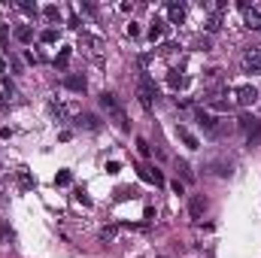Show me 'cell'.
<instances>
[{"label": "cell", "mask_w": 261, "mask_h": 258, "mask_svg": "<svg viewBox=\"0 0 261 258\" xmlns=\"http://www.w3.org/2000/svg\"><path fill=\"white\" fill-rule=\"evenodd\" d=\"M70 183H73V173H70V170H58L55 186H70Z\"/></svg>", "instance_id": "9a60e30c"}, {"label": "cell", "mask_w": 261, "mask_h": 258, "mask_svg": "<svg viewBox=\"0 0 261 258\" xmlns=\"http://www.w3.org/2000/svg\"><path fill=\"white\" fill-rule=\"evenodd\" d=\"M167 79H170V85H173V88H176V85H182V82H186V79H182V76H176V73H170V76H167Z\"/></svg>", "instance_id": "83f0119b"}, {"label": "cell", "mask_w": 261, "mask_h": 258, "mask_svg": "<svg viewBox=\"0 0 261 258\" xmlns=\"http://www.w3.org/2000/svg\"><path fill=\"white\" fill-rule=\"evenodd\" d=\"M15 6H18L24 15H37V3H31V0H18Z\"/></svg>", "instance_id": "5bb4252c"}, {"label": "cell", "mask_w": 261, "mask_h": 258, "mask_svg": "<svg viewBox=\"0 0 261 258\" xmlns=\"http://www.w3.org/2000/svg\"><path fill=\"white\" fill-rule=\"evenodd\" d=\"M255 122H258V119H252V116H240V128L243 131H252L255 128Z\"/></svg>", "instance_id": "d6986e66"}, {"label": "cell", "mask_w": 261, "mask_h": 258, "mask_svg": "<svg viewBox=\"0 0 261 258\" xmlns=\"http://www.w3.org/2000/svg\"><path fill=\"white\" fill-rule=\"evenodd\" d=\"M128 37H140V28L137 24H128Z\"/></svg>", "instance_id": "4dcf8cb0"}, {"label": "cell", "mask_w": 261, "mask_h": 258, "mask_svg": "<svg viewBox=\"0 0 261 258\" xmlns=\"http://www.w3.org/2000/svg\"><path fill=\"white\" fill-rule=\"evenodd\" d=\"M167 18H170V24H182L186 21V6L176 3V0H170L167 3Z\"/></svg>", "instance_id": "5b68a950"}, {"label": "cell", "mask_w": 261, "mask_h": 258, "mask_svg": "<svg viewBox=\"0 0 261 258\" xmlns=\"http://www.w3.org/2000/svg\"><path fill=\"white\" fill-rule=\"evenodd\" d=\"M258 100V88H252V85H240L237 88V104L240 107H249V104H255Z\"/></svg>", "instance_id": "277c9868"}, {"label": "cell", "mask_w": 261, "mask_h": 258, "mask_svg": "<svg viewBox=\"0 0 261 258\" xmlns=\"http://www.w3.org/2000/svg\"><path fill=\"white\" fill-rule=\"evenodd\" d=\"M100 104L110 110V113H119V104H116V94H110V91H103L100 94Z\"/></svg>", "instance_id": "7c38bea8"}, {"label": "cell", "mask_w": 261, "mask_h": 258, "mask_svg": "<svg viewBox=\"0 0 261 258\" xmlns=\"http://www.w3.org/2000/svg\"><path fill=\"white\" fill-rule=\"evenodd\" d=\"M76 200H79V203H85V207H91V197H88L85 192H76Z\"/></svg>", "instance_id": "4316f807"}, {"label": "cell", "mask_w": 261, "mask_h": 258, "mask_svg": "<svg viewBox=\"0 0 261 258\" xmlns=\"http://www.w3.org/2000/svg\"><path fill=\"white\" fill-rule=\"evenodd\" d=\"M3 70H6V61H3V58H0V73H3Z\"/></svg>", "instance_id": "1f68e13d"}, {"label": "cell", "mask_w": 261, "mask_h": 258, "mask_svg": "<svg viewBox=\"0 0 261 258\" xmlns=\"http://www.w3.org/2000/svg\"><path fill=\"white\" fill-rule=\"evenodd\" d=\"M43 12H46V18H49V21H55V18H61V12H58V6H46Z\"/></svg>", "instance_id": "ffe728a7"}, {"label": "cell", "mask_w": 261, "mask_h": 258, "mask_svg": "<svg viewBox=\"0 0 261 258\" xmlns=\"http://www.w3.org/2000/svg\"><path fill=\"white\" fill-rule=\"evenodd\" d=\"M243 70L246 73H261V46L258 49H249L243 55Z\"/></svg>", "instance_id": "3957f363"}, {"label": "cell", "mask_w": 261, "mask_h": 258, "mask_svg": "<svg viewBox=\"0 0 261 258\" xmlns=\"http://www.w3.org/2000/svg\"><path fill=\"white\" fill-rule=\"evenodd\" d=\"M40 40H43V43H55V40H58V34H55V31H43V34H40Z\"/></svg>", "instance_id": "44dd1931"}, {"label": "cell", "mask_w": 261, "mask_h": 258, "mask_svg": "<svg viewBox=\"0 0 261 258\" xmlns=\"http://www.w3.org/2000/svg\"><path fill=\"white\" fill-rule=\"evenodd\" d=\"M189 210H192V216H195V219H200V216H203V210H206V197H203V194H195V197H192V203H189Z\"/></svg>", "instance_id": "ba28073f"}, {"label": "cell", "mask_w": 261, "mask_h": 258, "mask_svg": "<svg viewBox=\"0 0 261 258\" xmlns=\"http://www.w3.org/2000/svg\"><path fill=\"white\" fill-rule=\"evenodd\" d=\"M137 97H140V107H143V110H152V104H155L158 91H155V82H152L149 76H143V79H140V85H137Z\"/></svg>", "instance_id": "6da1fadb"}, {"label": "cell", "mask_w": 261, "mask_h": 258, "mask_svg": "<svg viewBox=\"0 0 261 258\" xmlns=\"http://www.w3.org/2000/svg\"><path fill=\"white\" fill-rule=\"evenodd\" d=\"M179 170H182V176H186V179H195V173L189 170V164H186V161H179Z\"/></svg>", "instance_id": "d4e9b609"}, {"label": "cell", "mask_w": 261, "mask_h": 258, "mask_svg": "<svg viewBox=\"0 0 261 258\" xmlns=\"http://www.w3.org/2000/svg\"><path fill=\"white\" fill-rule=\"evenodd\" d=\"M15 40H18V43H31V40H34V31H31L28 24H18V28H15Z\"/></svg>", "instance_id": "8fae6325"}, {"label": "cell", "mask_w": 261, "mask_h": 258, "mask_svg": "<svg viewBox=\"0 0 261 258\" xmlns=\"http://www.w3.org/2000/svg\"><path fill=\"white\" fill-rule=\"evenodd\" d=\"M64 88H70V91H85V76H79V73H70V76H64Z\"/></svg>", "instance_id": "8992f818"}, {"label": "cell", "mask_w": 261, "mask_h": 258, "mask_svg": "<svg viewBox=\"0 0 261 258\" xmlns=\"http://www.w3.org/2000/svg\"><path fill=\"white\" fill-rule=\"evenodd\" d=\"M107 173H119V161H110L107 164Z\"/></svg>", "instance_id": "f546056e"}, {"label": "cell", "mask_w": 261, "mask_h": 258, "mask_svg": "<svg viewBox=\"0 0 261 258\" xmlns=\"http://www.w3.org/2000/svg\"><path fill=\"white\" fill-rule=\"evenodd\" d=\"M197 122H200V128H203V131L216 134V122H213V116H210L206 110H197Z\"/></svg>", "instance_id": "9c48e42d"}, {"label": "cell", "mask_w": 261, "mask_h": 258, "mask_svg": "<svg viewBox=\"0 0 261 258\" xmlns=\"http://www.w3.org/2000/svg\"><path fill=\"white\" fill-rule=\"evenodd\" d=\"M82 122H85V128L88 131H97V119H94V116H85Z\"/></svg>", "instance_id": "cb8c5ba5"}, {"label": "cell", "mask_w": 261, "mask_h": 258, "mask_svg": "<svg viewBox=\"0 0 261 258\" xmlns=\"http://www.w3.org/2000/svg\"><path fill=\"white\" fill-rule=\"evenodd\" d=\"M0 240H12V228H6V225H0Z\"/></svg>", "instance_id": "484cf974"}, {"label": "cell", "mask_w": 261, "mask_h": 258, "mask_svg": "<svg viewBox=\"0 0 261 258\" xmlns=\"http://www.w3.org/2000/svg\"><path fill=\"white\" fill-rule=\"evenodd\" d=\"M176 134L182 137V143H186L189 149H197V137L192 134V131H186V128H176Z\"/></svg>", "instance_id": "4fadbf2b"}, {"label": "cell", "mask_w": 261, "mask_h": 258, "mask_svg": "<svg viewBox=\"0 0 261 258\" xmlns=\"http://www.w3.org/2000/svg\"><path fill=\"white\" fill-rule=\"evenodd\" d=\"M164 31H167V21H164V18H155V21H152V28H149V40H152V43H158V40L164 37Z\"/></svg>", "instance_id": "52a82bcc"}, {"label": "cell", "mask_w": 261, "mask_h": 258, "mask_svg": "<svg viewBox=\"0 0 261 258\" xmlns=\"http://www.w3.org/2000/svg\"><path fill=\"white\" fill-rule=\"evenodd\" d=\"M219 28H222V15H210V21H206V31H210V34H216Z\"/></svg>", "instance_id": "e0dca14e"}, {"label": "cell", "mask_w": 261, "mask_h": 258, "mask_svg": "<svg viewBox=\"0 0 261 258\" xmlns=\"http://www.w3.org/2000/svg\"><path fill=\"white\" fill-rule=\"evenodd\" d=\"M137 149H140V155H152V149H149V143H146L143 137L137 140Z\"/></svg>", "instance_id": "7402d4cb"}, {"label": "cell", "mask_w": 261, "mask_h": 258, "mask_svg": "<svg viewBox=\"0 0 261 258\" xmlns=\"http://www.w3.org/2000/svg\"><path fill=\"white\" fill-rule=\"evenodd\" d=\"M213 170H216L219 176H231V164H225V161H216V164H213Z\"/></svg>", "instance_id": "ac0fdd59"}, {"label": "cell", "mask_w": 261, "mask_h": 258, "mask_svg": "<svg viewBox=\"0 0 261 258\" xmlns=\"http://www.w3.org/2000/svg\"><path fill=\"white\" fill-rule=\"evenodd\" d=\"M67 61H70V49H61V55L55 58V64H61V67H64Z\"/></svg>", "instance_id": "603a6c76"}, {"label": "cell", "mask_w": 261, "mask_h": 258, "mask_svg": "<svg viewBox=\"0 0 261 258\" xmlns=\"http://www.w3.org/2000/svg\"><path fill=\"white\" fill-rule=\"evenodd\" d=\"M137 173H140V179L143 183H155V186H161L164 179H161V173H152L149 167H137Z\"/></svg>", "instance_id": "30bf717a"}, {"label": "cell", "mask_w": 261, "mask_h": 258, "mask_svg": "<svg viewBox=\"0 0 261 258\" xmlns=\"http://www.w3.org/2000/svg\"><path fill=\"white\" fill-rule=\"evenodd\" d=\"M31 186H34V179H31V176L21 170V189H31Z\"/></svg>", "instance_id": "f1b7e54d"}, {"label": "cell", "mask_w": 261, "mask_h": 258, "mask_svg": "<svg viewBox=\"0 0 261 258\" xmlns=\"http://www.w3.org/2000/svg\"><path fill=\"white\" fill-rule=\"evenodd\" d=\"M237 9L243 12V18H246V28H252V31H261V9L249 6L246 0H240V3H237Z\"/></svg>", "instance_id": "7a4b0ae2"}, {"label": "cell", "mask_w": 261, "mask_h": 258, "mask_svg": "<svg viewBox=\"0 0 261 258\" xmlns=\"http://www.w3.org/2000/svg\"><path fill=\"white\" fill-rule=\"evenodd\" d=\"M261 143V122H255V128L249 131V146H258Z\"/></svg>", "instance_id": "2e32d148"}]
</instances>
